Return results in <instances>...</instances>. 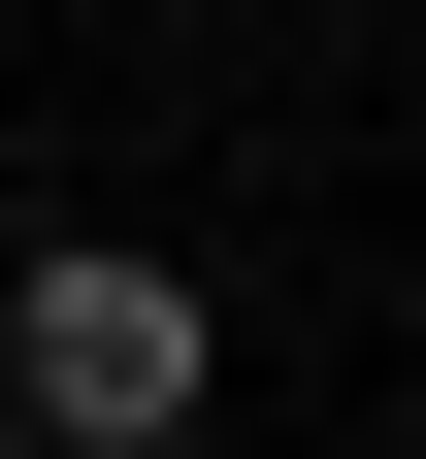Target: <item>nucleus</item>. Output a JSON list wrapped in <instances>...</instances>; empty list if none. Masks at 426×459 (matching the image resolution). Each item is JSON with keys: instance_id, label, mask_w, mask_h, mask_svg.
Listing matches in <instances>:
<instances>
[{"instance_id": "nucleus-1", "label": "nucleus", "mask_w": 426, "mask_h": 459, "mask_svg": "<svg viewBox=\"0 0 426 459\" xmlns=\"http://www.w3.org/2000/svg\"><path fill=\"white\" fill-rule=\"evenodd\" d=\"M197 394H230V328H197L164 230H33L0 263V427L33 459H197Z\"/></svg>"}]
</instances>
